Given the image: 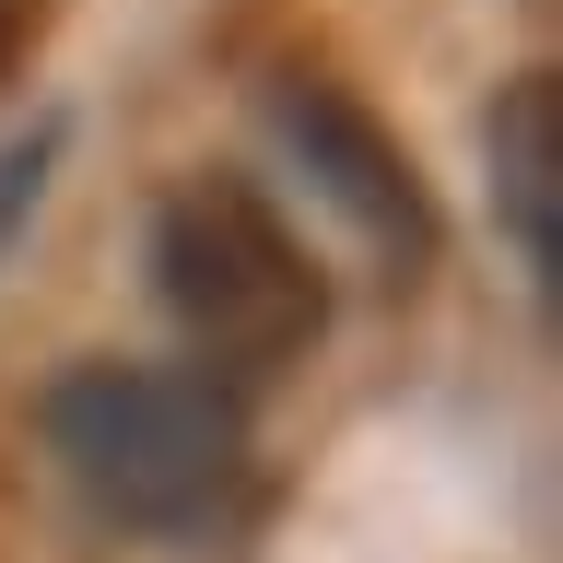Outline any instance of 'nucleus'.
Here are the masks:
<instances>
[{
	"label": "nucleus",
	"instance_id": "1",
	"mask_svg": "<svg viewBox=\"0 0 563 563\" xmlns=\"http://www.w3.org/2000/svg\"><path fill=\"white\" fill-rule=\"evenodd\" d=\"M47 457L59 482L130 540H188L246 493V399L200 364H141V352H82L47 387Z\"/></svg>",
	"mask_w": 563,
	"mask_h": 563
},
{
	"label": "nucleus",
	"instance_id": "2",
	"mask_svg": "<svg viewBox=\"0 0 563 563\" xmlns=\"http://www.w3.org/2000/svg\"><path fill=\"white\" fill-rule=\"evenodd\" d=\"M153 306L176 317V364H200L211 387H271L294 376L329 329V271L317 246L282 223V200L235 165H200L153 200Z\"/></svg>",
	"mask_w": 563,
	"mask_h": 563
},
{
	"label": "nucleus",
	"instance_id": "3",
	"mask_svg": "<svg viewBox=\"0 0 563 563\" xmlns=\"http://www.w3.org/2000/svg\"><path fill=\"white\" fill-rule=\"evenodd\" d=\"M271 130H282V153L306 165V188L341 211L364 246H376L387 271H422V258L446 246L434 188H422V165H411V141L387 130L352 82H329V70H271Z\"/></svg>",
	"mask_w": 563,
	"mask_h": 563
},
{
	"label": "nucleus",
	"instance_id": "4",
	"mask_svg": "<svg viewBox=\"0 0 563 563\" xmlns=\"http://www.w3.org/2000/svg\"><path fill=\"white\" fill-rule=\"evenodd\" d=\"M482 165H493V223L528 258V282L563 271V70L528 59L482 118Z\"/></svg>",
	"mask_w": 563,
	"mask_h": 563
},
{
	"label": "nucleus",
	"instance_id": "5",
	"mask_svg": "<svg viewBox=\"0 0 563 563\" xmlns=\"http://www.w3.org/2000/svg\"><path fill=\"white\" fill-rule=\"evenodd\" d=\"M59 118H35V130H12V141H0V246H12V235H24V211L35 200H47V165H59Z\"/></svg>",
	"mask_w": 563,
	"mask_h": 563
},
{
	"label": "nucleus",
	"instance_id": "6",
	"mask_svg": "<svg viewBox=\"0 0 563 563\" xmlns=\"http://www.w3.org/2000/svg\"><path fill=\"white\" fill-rule=\"evenodd\" d=\"M35 24H47V12H35V0H0V82H12V70L35 59Z\"/></svg>",
	"mask_w": 563,
	"mask_h": 563
}]
</instances>
